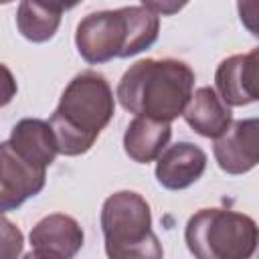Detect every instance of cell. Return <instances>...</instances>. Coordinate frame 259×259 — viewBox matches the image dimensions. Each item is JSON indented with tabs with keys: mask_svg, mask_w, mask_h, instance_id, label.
I'll list each match as a JSON object with an SVG mask.
<instances>
[{
	"mask_svg": "<svg viewBox=\"0 0 259 259\" xmlns=\"http://www.w3.org/2000/svg\"><path fill=\"white\" fill-rule=\"evenodd\" d=\"M194 71L176 59H144L134 63L117 85L121 107L136 117L170 123L184 113L192 97Z\"/></svg>",
	"mask_w": 259,
	"mask_h": 259,
	"instance_id": "6da1fadb",
	"label": "cell"
},
{
	"mask_svg": "<svg viewBox=\"0 0 259 259\" xmlns=\"http://www.w3.org/2000/svg\"><path fill=\"white\" fill-rule=\"evenodd\" d=\"M113 111V91L103 75L95 71L75 75L49 119L57 152L63 156H81L89 152L101 130L111 121Z\"/></svg>",
	"mask_w": 259,
	"mask_h": 259,
	"instance_id": "7a4b0ae2",
	"label": "cell"
},
{
	"mask_svg": "<svg viewBox=\"0 0 259 259\" xmlns=\"http://www.w3.org/2000/svg\"><path fill=\"white\" fill-rule=\"evenodd\" d=\"M160 30V16L140 6H123L117 10H99L87 14L75 32L79 55L91 63H107L111 59H127L150 49Z\"/></svg>",
	"mask_w": 259,
	"mask_h": 259,
	"instance_id": "3957f363",
	"label": "cell"
},
{
	"mask_svg": "<svg viewBox=\"0 0 259 259\" xmlns=\"http://www.w3.org/2000/svg\"><path fill=\"white\" fill-rule=\"evenodd\" d=\"M101 231L107 259H164L162 245L152 231V212L144 196L119 190L101 206Z\"/></svg>",
	"mask_w": 259,
	"mask_h": 259,
	"instance_id": "277c9868",
	"label": "cell"
},
{
	"mask_svg": "<svg viewBox=\"0 0 259 259\" xmlns=\"http://www.w3.org/2000/svg\"><path fill=\"white\" fill-rule=\"evenodd\" d=\"M194 259H249L257 255V225L249 214L227 208H200L184 231Z\"/></svg>",
	"mask_w": 259,
	"mask_h": 259,
	"instance_id": "5b68a950",
	"label": "cell"
},
{
	"mask_svg": "<svg viewBox=\"0 0 259 259\" xmlns=\"http://www.w3.org/2000/svg\"><path fill=\"white\" fill-rule=\"evenodd\" d=\"M45 182L47 170L26 162L8 140L0 144V214L36 196L45 188Z\"/></svg>",
	"mask_w": 259,
	"mask_h": 259,
	"instance_id": "8992f818",
	"label": "cell"
},
{
	"mask_svg": "<svg viewBox=\"0 0 259 259\" xmlns=\"http://www.w3.org/2000/svg\"><path fill=\"white\" fill-rule=\"evenodd\" d=\"M217 95L229 107H243L257 101L259 95V51L225 59L214 73Z\"/></svg>",
	"mask_w": 259,
	"mask_h": 259,
	"instance_id": "52a82bcc",
	"label": "cell"
},
{
	"mask_svg": "<svg viewBox=\"0 0 259 259\" xmlns=\"http://www.w3.org/2000/svg\"><path fill=\"white\" fill-rule=\"evenodd\" d=\"M214 160L227 174H245L259 160V121L255 117L231 121L229 130L214 140Z\"/></svg>",
	"mask_w": 259,
	"mask_h": 259,
	"instance_id": "ba28073f",
	"label": "cell"
},
{
	"mask_svg": "<svg viewBox=\"0 0 259 259\" xmlns=\"http://www.w3.org/2000/svg\"><path fill=\"white\" fill-rule=\"evenodd\" d=\"M32 251L49 259H73L83 247V229L81 225L63 212H53L40 219L30 235Z\"/></svg>",
	"mask_w": 259,
	"mask_h": 259,
	"instance_id": "9c48e42d",
	"label": "cell"
},
{
	"mask_svg": "<svg viewBox=\"0 0 259 259\" xmlns=\"http://www.w3.org/2000/svg\"><path fill=\"white\" fill-rule=\"evenodd\" d=\"M206 168V154L190 142L166 146L156 162V180L168 190H182L194 184Z\"/></svg>",
	"mask_w": 259,
	"mask_h": 259,
	"instance_id": "30bf717a",
	"label": "cell"
},
{
	"mask_svg": "<svg viewBox=\"0 0 259 259\" xmlns=\"http://www.w3.org/2000/svg\"><path fill=\"white\" fill-rule=\"evenodd\" d=\"M182 115L198 136L212 140L223 136L233 121L231 107L223 103L212 87H198L192 91V97L186 103Z\"/></svg>",
	"mask_w": 259,
	"mask_h": 259,
	"instance_id": "8fae6325",
	"label": "cell"
},
{
	"mask_svg": "<svg viewBox=\"0 0 259 259\" xmlns=\"http://www.w3.org/2000/svg\"><path fill=\"white\" fill-rule=\"evenodd\" d=\"M10 146L32 166L47 170L57 158V142L49 121L24 117L20 119L8 138Z\"/></svg>",
	"mask_w": 259,
	"mask_h": 259,
	"instance_id": "7c38bea8",
	"label": "cell"
},
{
	"mask_svg": "<svg viewBox=\"0 0 259 259\" xmlns=\"http://www.w3.org/2000/svg\"><path fill=\"white\" fill-rule=\"evenodd\" d=\"M170 136H172L170 123L148 117H136L123 134V150L134 162L148 164L158 160V156L166 150Z\"/></svg>",
	"mask_w": 259,
	"mask_h": 259,
	"instance_id": "4fadbf2b",
	"label": "cell"
},
{
	"mask_svg": "<svg viewBox=\"0 0 259 259\" xmlns=\"http://www.w3.org/2000/svg\"><path fill=\"white\" fill-rule=\"evenodd\" d=\"M65 6L55 2H30L18 4L16 26L18 32L30 42H47L55 36Z\"/></svg>",
	"mask_w": 259,
	"mask_h": 259,
	"instance_id": "5bb4252c",
	"label": "cell"
},
{
	"mask_svg": "<svg viewBox=\"0 0 259 259\" xmlns=\"http://www.w3.org/2000/svg\"><path fill=\"white\" fill-rule=\"evenodd\" d=\"M24 247V237L20 229L0 214V259H18Z\"/></svg>",
	"mask_w": 259,
	"mask_h": 259,
	"instance_id": "9a60e30c",
	"label": "cell"
},
{
	"mask_svg": "<svg viewBox=\"0 0 259 259\" xmlns=\"http://www.w3.org/2000/svg\"><path fill=\"white\" fill-rule=\"evenodd\" d=\"M16 91H18V85H16L12 71L4 63H0V107L8 105L12 97L16 95Z\"/></svg>",
	"mask_w": 259,
	"mask_h": 259,
	"instance_id": "2e32d148",
	"label": "cell"
},
{
	"mask_svg": "<svg viewBox=\"0 0 259 259\" xmlns=\"http://www.w3.org/2000/svg\"><path fill=\"white\" fill-rule=\"evenodd\" d=\"M144 6L148 10H152L156 16H160V14H172V12H176V10L182 8V4H162V2H144Z\"/></svg>",
	"mask_w": 259,
	"mask_h": 259,
	"instance_id": "e0dca14e",
	"label": "cell"
},
{
	"mask_svg": "<svg viewBox=\"0 0 259 259\" xmlns=\"http://www.w3.org/2000/svg\"><path fill=\"white\" fill-rule=\"evenodd\" d=\"M22 259H49V257H45V255H38L36 251H30V253H26Z\"/></svg>",
	"mask_w": 259,
	"mask_h": 259,
	"instance_id": "ac0fdd59",
	"label": "cell"
},
{
	"mask_svg": "<svg viewBox=\"0 0 259 259\" xmlns=\"http://www.w3.org/2000/svg\"><path fill=\"white\" fill-rule=\"evenodd\" d=\"M249 259H255V255H253V257H249Z\"/></svg>",
	"mask_w": 259,
	"mask_h": 259,
	"instance_id": "d6986e66",
	"label": "cell"
}]
</instances>
